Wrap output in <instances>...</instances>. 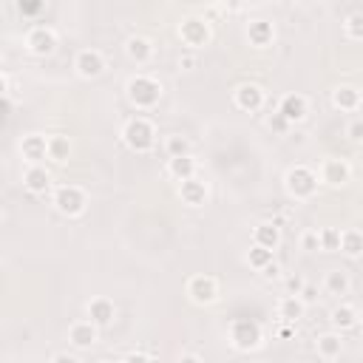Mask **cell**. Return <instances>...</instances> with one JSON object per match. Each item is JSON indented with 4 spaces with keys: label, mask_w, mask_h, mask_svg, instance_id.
Here are the masks:
<instances>
[{
    "label": "cell",
    "mask_w": 363,
    "mask_h": 363,
    "mask_svg": "<svg viewBox=\"0 0 363 363\" xmlns=\"http://www.w3.org/2000/svg\"><path fill=\"white\" fill-rule=\"evenodd\" d=\"M125 96L133 108L139 111H150L159 105L162 99V82L150 74H133L128 82H125Z\"/></svg>",
    "instance_id": "obj_1"
},
{
    "label": "cell",
    "mask_w": 363,
    "mask_h": 363,
    "mask_svg": "<svg viewBox=\"0 0 363 363\" xmlns=\"http://www.w3.org/2000/svg\"><path fill=\"white\" fill-rule=\"evenodd\" d=\"M122 142L133 150V153H147L156 147V128L147 116H130L125 125H122Z\"/></svg>",
    "instance_id": "obj_2"
},
{
    "label": "cell",
    "mask_w": 363,
    "mask_h": 363,
    "mask_svg": "<svg viewBox=\"0 0 363 363\" xmlns=\"http://www.w3.org/2000/svg\"><path fill=\"white\" fill-rule=\"evenodd\" d=\"M318 184H320L318 182V173L312 167H306V164H295V167H289L284 173V187H286L289 199H295V201L312 199L318 193Z\"/></svg>",
    "instance_id": "obj_3"
},
{
    "label": "cell",
    "mask_w": 363,
    "mask_h": 363,
    "mask_svg": "<svg viewBox=\"0 0 363 363\" xmlns=\"http://www.w3.org/2000/svg\"><path fill=\"white\" fill-rule=\"evenodd\" d=\"M227 337H230L233 349H238V352H252V349L261 346L264 329H261V323L252 320V318H235V320H230Z\"/></svg>",
    "instance_id": "obj_4"
},
{
    "label": "cell",
    "mask_w": 363,
    "mask_h": 363,
    "mask_svg": "<svg viewBox=\"0 0 363 363\" xmlns=\"http://www.w3.org/2000/svg\"><path fill=\"white\" fill-rule=\"evenodd\" d=\"M51 204L57 207V213L74 218V216H82L85 213L88 199H85V190L82 187H77V184H60L51 193Z\"/></svg>",
    "instance_id": "obj_5"
},
{
    "label": "cell",
    "mask_w": 363,
    "mask_h": 363,
    "mask_svg": "<svg viewBox=\"0 0 363 363\" xmlns=\"http://www.w3.org/2000/svg\"><path fill=\"white\" fill-rule=\"evenodd\" d=\"M179 37L187 48H201V45L210 43V23L199 14H187L179 23Z\"/></svg>",
    "instance_id": "obj_6"
},
{
    "label": "cell",
    "mask_w": 363,
    "mask_h": 363,
    "mask_svg": "<svg viewBox=\"0 0 363 363\" xmlns=\"http://www.w3.org/2000/svg\"><path fill=\"white\" fill-rule=\"evenodd\" d=\"M26 48L34 54V57H48L57 51V31L48 28V26H34L28 28L26 34Z\"/></svg>",
    "instance_id": "obj_7"
},
{
    "label": "cell",
    "mask_w": 363,
    "mask_h": 363,
    "mask_svg": "<svg viewBox=\"0 0 363 363\" xmlns=\"http://www.w3.org/2000/svg\"><path fill=\"white\" fill-rule=\"evenodd\" d=\"M187 298L199 306H210L218 298V281L213 275H193L187 281Z\"/></svg>",
    "instance_id": "obj_8"
},
{
    "label": "cell",
    "mask_w": 363,
    "mask_h": 363,
    "mask_svg": "<svg viewBox=\"0 0 363 363\" xmlns=\"http://www.w3.org/2000/svg\"><path fill=\"white\" fill-rule=\"evenodd\" d=\"M74 71H77V77H82V79H96V77H102V71H105V57H102V51H96V48H82V51H77V57H74Z\"/></svg>",
    "instance_id": "obj_9"
},
{
    "label": "cell",
    "mask_w": 363,
    "mask_h": 363,
    "mask_svg": "<svg viewBox=\"0 0 363 363\" xmlns=\"http://www.w3.org/2000/svg\"><path fill=\"white\" fill-rule=\"evenodd\" d=\"M264 88L261 85H255V82H241V85H235V91H233V102H235V108L238 111H247V113H255V111H261L264 108Z\"/></svg>",
    "instance_id": "obj_10"
},
{
    "label": "cell",
    "mask_w": 363,
    "mask_h": 363,
    "mask_svg": "<svg viewBox=\"0 0 363 363\" xmlns=\"http://www.w3.org/2000/svg\"><path fill=\"white\" fill-rule=\"evenodd\" d=\"M352 176V167L346 159H323L320 170H318V182L329 184V187H343Z\"/></svg>",
    "instance_id": "obj_11"
},
{
    "label": "cell",
    "mask_w": 363,
    "mask_h": 363,
    "mask_svg": "<svg viewBox=\"0 0 363 363\" xmlns=\"http://www.w3.org/2000/svg\"><path fill=\"white\" fill-rule=\"evenodd\" d=\"M275 113H281L286 125H295V122H303V119H306V113H309V102H306L303 94H284L281 102H278V111H275Z\"/></svg>",
    "instance_id": "obj_12"
},
{
    "label": "cell",
    "mask_w": 363,
    "mask_h": 363,
    "mask_svg": "<svg viewBox=\"0 0 363 363\" xmlns=\"http://www.w3.org/2000/svg\"><path fill=\"white\" fill-rule=\"evenodd\" d=\"M113 318H116V306H113V301H111V298L99 295V298H91V301H88V320H91L96 329L111 326V323H113Z\"/></svg>",
    "instance_id": "obj_13"
},
{
    "label": "cell",
    "mask_w": 363,
    "mask_h": 363,
    "mask_svg": "<svg viewBox=\"0 0 363 363\" xmlns=\"http://www.w3.org/2000/svg\"><path fill=\"white\" fill-rule=\"evenodd\" d=\"M23 187L34 196H45L51 190V173L45 170V164H28L23 173Z\"/></svg>",
    "instance_id": "obj_14"
},
{
    "label": "cell",
    "mask_w": 363,
    "mask_h": 363,
    "mask_svg": "<svg viewBox=\"0 0 363 363\" xmlns=\"http://www.w3.org/2000/svg\"><path fill=\"white\" fill-rule=\"evenodd\" d=\"M252 244L255 247H264L269 252H275V247L281 244V227L275 221H258L252 227Z\"/></svg>",
    "instance_id": "obj_15"
},
{
    "label": "cell",
    "mask_w": 363,
    "mask_h": 363,
    "mask_svg": "<svg viewBox=\"0 0 363 363\" xmlns=\"http://www.w3.org/2000/svg\"><path fill=\"white\" fill-rule=\"evenodd\" d=\"M96 335H99V329L91 320H77V323L68 326V340L77 349H91L96 343Z\"/></svg>",
    "instance_id": "obj_16"
},
{
    "label": "cell",
    "mask_w": 363,
    "mask_h": 363,
    "mask_svg": "<svg viewBox=\"0 0 363 363\" xmlns=\"http://www.w3.org/2000/svg\"><path fill=\"white\" fill-rule=\"evenodd\" d=\"M179 199L187 204V207H201L207 201V184L201 179H187V182H179Z\"/></svg>",
    "instance_id": "obj_17"
},
{
    "label": "cell",
    "mask_w": 363,
    "mask_h": 363,
    "mask_svg": "<svg viewBox=\"0 0 363 363\" xmlns=\"http://www.w3.org/2000/svg\"><path fill=\"white\" fill-rule=\"evenodd\" d=\"M247 40H250V45H255V48H264V45H269L272 40H275V28H272V23L269 20H250L247 23Z\"/></svg>",
    "instance_id": "obj_18"
},
{
    "label": "cell",
    "mask_w": 363,
    "mask_h": 363,
    "mask_svg": "<svg viewBox=\"0 0 363 363\" xmlns=\"http://www.w3.org/2000/svg\"><path fill=\"white\" fill-rule=\"evenodd\" d=\"M125 54H128L136 65H145V62H150V57H153V43H150L147 37H142V34H133V37L125 40Z\"/></svg>",
    "instance_id": "obj_19"
},
{
    "label": "cell",
    "mask_w": 363,
    "mask_h": 363,
    "mask_svg": "<svg viewBox=\"0 0 363 363\" xmlns=\"http://www.w3.org/2000/svg\"><path fill=\"white\" fill-rule=\"evenodd\" d=\"M20 153H23V159H26L28 164H43V159H45V136H43V133H28V136H23Z\"/></svg>",
    "instance_id": "obj_20"
},
{
    "label": "cell",
    "mask_w": 363,
    "mask_h": 363,
    "mask_svg": "<svg viewBox=\"0 0 363 363\" xmlns=\"http://www.w3.org/2000/svg\"><path fill=\"white\" fill-rule=\"evenodd\" d=\"M315 352H318V357H323V360L340 357V352H343V337H340V332H323V335H318V337H315Z\"/></svg>",
    "instance_id": "obj_21"
},
{
    "label": "cell",
    "mask_w": 363,
    "mask_h": 363,
    "mask_svg": "<svg viewBox=\"0 0 363 363\" xmlns=\"http://www.w3.org/2000/svg\"><path fill=\"white\" fill-rule=\"evenodd\" d=\"M196 159H193V153L190 156H173V159H167V176L170 179H176V182H187V179H193L196 176Z\"/></svg>",
    "instance_id": "obj_22"
},
{
    "label": "cell",
    "mask_w": 363,
    "mask_h": 363,
    "mask_svg": "<svg viewBox=\"0 0 363 363\" xmlns=\"http://www.w3.org/2000/svg\"><path fill=\"white\" fill-rule=\"evenodd\" d=\"M303 312H306V306L301 303L298 295H284L278 301V318H281V323H292L295 326L303 318Z\"/></svg>",
    "instance_id": "obj_23"
},
{
    "label": "cell",
    "mask_w": 363,
    "mask_h": 363,
    "mask_svg": "<svg viewBox=\"0 0 363 363\" xmlns=\"http://www.w3.org/2000/svg\"><path fill=\"white\" fill-rule=\"evenodd\" d=\"M332 105L337 111H357L360 108V91L354 85H337L332 91Z\"/></svg>",
    "instance_id": "obj_24"
},
{
    "label": "cell",
    "mask_w": 363,
    "mask_h": 363,
    "mask_svg": "<svg viewBox=\"0 0 363 363\" xmlns=\"http://www.w3.org/2000/svg\"><path fill=\"white\" fill-rule=\"evenodd\" d=\"M68 156H71V139L68 136H60V133L45 136V159L62 164V162H68Z\"/></svg>",
    "instance_id": "obj_25"
},
{
    "label": "cell",
    "mask_w": 363,
    "mask_h": 363,
    "mask_svg": "<svg viewBox=\"0 0 363 363\" xmlns=\"http://www.w3.org/2000/svg\"><path fill=\"white\" fill-rule=\"evenodd\" d=\"M329 320L337 332H346V329H354L357 326V309L352 303H337L332 312H329Z\"/></svg>",
    "instance_id": "obj_26"
},
{
    "label": "cell",
    "mask_w": 363,
    "mask_h": 363,
    "mask_svg": "<svg viewBox=\"0 0 363 363\" xmlns=\"http://www.w3.org/2000/svg\"><path fill=\"white\" fill-rule=\"evenodd\" d=\"M337 250H340L343 255H349V258H360V252H363V235H360V230H354V227L340 230V244H337Z\"/></svg>",
    "instance_id": "obj_27"
},
{
    "label": "cell",
    "mask_w": 363,
    "mask_h": 363,
    "mask_svg": "<svg viewBox=\"0 0 363 363\" xmlns=\"http://www.w3.org/2000/svg\"><path fill=\"white\" fill-rule=\"evenodd\" d=\"M349 286H352V281H349V275H346L343 269H332V272H326V278H323V289H326L329 295H346Z\"/></svg>",
    "instance_id": "obj_28"
},
{
    "label": "cell",
    "mask_w": 363,
    "mask_h": 363,
    "mask_svg": "<svg viewBox=\"0 0 363 363\" xmlns=\"http://www.w3.org/2000/svg\"><path fill=\"white\" fill-rule=\"evenodd\" d=\"M164 153H167V159H173V156H190V139L182 136V133L167 136V142H164Z\"/></svg>",
    "instance_id": "obj_29"
},
{
    "label": "cell",
    "mask_w": 363,
    "mask_h": 363,
    "mask_svg": "<svg viewBox=\"0 0 363 363\" xmlns=\"http://www.w3.org/2000/svg\"><path fill=\"white\" fill-rule=\"evenodd\" d=\"M340 244V230L337 227H320L318 230V247L326 252H335Z\"/></svg>",
    "instance_id": "obj_30"
},
{
    "label": "cell",
    "mask_w": 363,
    "mask_h": 363,
    "mask_svg": "<svg viewBox=\"0 0 363 363\" xmlns=\"http://www.w3.org/2000/svg\"><path fill=\"white\" fill-rule=\"evenodd\" d=\"M272 261H275V258H272V252H269V250H264V247H255V244H252V247L247 250V264H250L252 269H258V272H261L267 264H272Z\"/></svg>",
    "instance_id": "obj_31"
},
{
    "label": "cell",
    "mask_w": 363,
    "mask_h": 363,
    "mask_svg": "<svg viewBox=\"0 0 363 363\" xmlns=\"http://www.w3.org/2000/svg\"><path fill=\"white\" fill-rule=\"evenodd\" d=\"M343 31H346V37L349 40H363V14L360 11H354V14H349L346 17V23H343Z\"/></svg>",
    "instance_id": "obj_32"
},
{
    "label": "cell",
    "mask_w": 363,
    "mask_h": 363,
    "mask_svg": "<svg viewBox=\"0 0 363 363\" xmlns=\"http://www.w3.org/2000/svg\"><path fill=\"white\" fill-rule=\"evenodd\" d=\"M301 250H303V252L320 250V247H318V230H306V233L301 235Z\"/></svg>",
    "instance_id": "obj_33"
},
{
    "label": "cell",
    "mask_w": 363,
    "mask_h": 363,
    "mask_svg": "<svg viewBox=\"0 0 363 363\" xmlns=\"http://www.w3.org/2000/svg\"><path fill=\"white\" fill-rule=\"evenodd\" d=\"M298 298H301V303H303V306H309V303H315V301H318V286L306 281V284L301 286V292H298Z\"/></svg>",
    "instance_id": "obj_34"
},
{
    "label": "cell",
    "mask_w": 363,
    "mask_h": 363,
    "mask_svg": "<svg viewBox=\"0 0 363 363\" xmlns=\"http://www.w3.org/2000/svg\"><path fill=\"white\" fill-rule=\"evenodd\" d=\"M267 125H269L275 133H284V130L289 128V125L284 122V116H281V113H272V116H267Z\"/></svg>",
    "instance_id": "obj_35"
},
{
    "label": "cell",
    "mask_w": 363,
    "mask_h": 363,
    "mask_svg": "<svg viewBox=\"0 0 363 363\" xmlns=\"http://www.w3.org/2000/svg\"><path fill=\"white\" fill-rule=\"evenodd\" d=\"M303 284H306V281H303L301 275H289V278H286V295H298Z\"/></svg>",
    "instance_id": "obj_36"
},
{
    "label": "cell",
    "mask_w": 363,
    "mask_h": 363,
    "mask_svg": "<svg viewBox=\"0 0 363 363\" xmlns=\"http://www.w3.org/2000/svg\"><path fill=\"white\" fill-rule=\"evenodd\" d=\"M346 133H349L352 142H360V139H363V122H360V119L349 122V130H346Z\"/></svg>",
    "instance_id": "obj_37"
},
{
    "label": "cell",
    "mask_w": 363,
    "mask_h": 363,
    "mask_svg": "<svg viewBox=\"0 0 363 363\" xmlns=\"http://www.w3.org/2000/svg\"><path fill=\"white\" fill-rule=\"evenodd\" d=\"M122 363H153V360H150V354H145V352H130V354L122 357Z\"/></svg>",
    "instance_id": "obj_38"
},
{
    "label": "cell",
    "mask_w": 363,
    "mask_h": 363,
    "mask_svg": "<svg viewBox=\"0 0 363 363\" xmlns=\"http://www.w3.org/2000/svg\"><path fill=\"white\" fill-rule=\"evenodd\" d=\"M261 275H264V278H269V281H272V278H278V275H281V267H278V264H275V261H272V264H267V267H264V269H261Z\"/></svg>",
    "instance_id": "obj_39"
},
{
    "label": "cell",
    "mask_w": 363,
    "mask_h": 363,
    "mask_svg": "<svg viewBox=\"0 0 363 363\" xmlns=\"http://www.w3.org/2000/svg\"><path fill=\"white\" fill-rule=\"evenodd\" d=\"M275 335H278V337H281V340H289V337H292V335H295V326H292V323H281V326H278V332H275Z\"/></svg>",
    "instance_id": "obj_40"
},
{
    "label": "cell",
    "mask_w": 363,
    "mask_h": 363,
    "mask_svg": "<svg viewBox=\"0 0 363 363\" xmlns=\"http://www.w3.org/2000/svg\"><path fill=\"white\" fill-rule=\"evenodd\" d=\"M51 363H79V357H74V354H68V352H60V354L51 357Z\"/></svg>",
    "instance_id": "obj_41"
},
{
    "label": "cell",
    "mask_w": 363,
    "mask_h": 363,
    "mask_svg": "<svg viewBox=\"0 0 363 363\" xmlns=\"http://www.w3.org/2000/svg\"><path fill=\"white\" fill-rule=\"evenodd\" d=\"M193 65H196V57H190V54L179 57V68H184V71H193Z\"/></svg>",
    "instance_id": "obj_42"
},
{
    "label": "cell",
    "mask_w": 363,
    "mask_h": 363,
    "mask_svg": "<svg viewBox=\"0 0 363 363\" xmlns=\"http://www.w3.org/2000/svg\"><path fill=\"white\" fill-rule=\"evenodd\" d=\"M176 363H204V360H201V357H199L196 352H184V354H182V357H179Z\"/></svg>",
    "instance_id": "obj_43"
},
{
    "label": "cell",
    "mask_w": 363,
    "mask_h": 363,
    "mask_svg": "<svg viewBox=\"0 0 363 363\" xmlns=\"http://www.w3.org/2000/svg\"><path fill=\"white\" fill-rule=\"evenodd\" d=\"M17 9H20V14H34V11H40L43 6H40V3H31V6H26V3H20Z\"/></svg>",
    "instance_id": "obj_44"
},
{
    "label": "cell",
    "mask_w": 363,
    "mask_h": 363,
    "mask_svg": "<svg viewBox=\"0 0 363 363\" xmlns=\"http://www.w3.org/2000/svg\"><path fill=\"white\" fill-rule=\"evenodd\" d=\"M6 91H9V79H6V74L0 71V96H3Z\"/></svg>",
    "instance_id": "obj_45"
},
{
    "label": "cell",
    "mask_w": 363,
    "mask_h": 363,
    "mask_svg": "<svg viewBox=\"0 0 363 363\" xmlns=\"http://www.w3.org/2000/svg\"><path fill=\"white\" fill-rule=\"evenodd\" d=\"M102 363H122V360H102Z\"/></svg>",
    "instance_id": "obj_46"
},
{
    "label": "cell",
    "mask_w": 363,
    "mask_h": 363,
    "mask_svg": "<svg viewBox=\"0 0 363 363\" xmlns=\"http://www.w3.org/2000/svg\"><path fill=\"white\" fill-rule=\"evenodd\" d=\"M0 218H3V213H0Z\"/></svg>",
    "instance_id": "obj_47"
}]
</instances>
